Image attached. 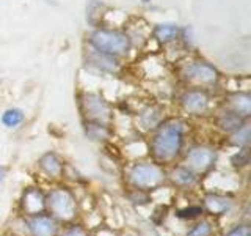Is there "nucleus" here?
<instances>
[{"label": "nucleus", "instance_id": "nucleus-9", "mask_svg": "<svg viewBox=\"0 0 251 236\" xmlns=\"http://www.w3.org/2000/svg\"><path fill=\"white\" fill-rule=\"evenodd\" d=\"M21 211L24 216H33L46 211V194L38 187H27L21 199Z\"/></svg>", "mask_w": 251, "mask_h": 236}, {"label": "nucleus", "instance_id": "nucleus-27", "mask_svg": "<svg viewBox=\"0 0 251 236\" xmlns=\"http://www.w3.org/2000/svg\"><path fill=\"white\" fill-rule=\"evenodd\" d=\"M3 178H5V169L2 167V165H0V183L3 181Z\"/></svg>", "mask_w": 251, "mask_h": 236}, {"label": "nucleus", "instance_id": "nucleus-2", "mask_svg": "<svg viewBox=\"0 0 251 236\" xmlns=\"http://www.w3.org/2000/svg\"><path fill=\"white\" fill-rule=\"evenodd\" d=\"M46 212L60 224H71L78 216V202L75 194L68 187H53L46 192Z\"/></svg>", "mask_w": 251, "mask_h": 236}, {"label": "nucleus", "instance_id": "nucleus-11", "mask_svg": "<svg viewBox=\"0 0 251 236\" xmlns=\"http://www.w3.org/2000/svg\"><path fill=\"white\" fill-rule=\"evenodd\" d=\"M38 167L47 178H50V179L61 178L63 172H65V164H63V161L60 159V157L52 151H47L39 157Z\"/></svg>", "mask_w": 251, "mask_h": 236}, {"label": "nucleus", "instance_id": "nucleus-4", "mask_svg": "<svg viewBox=\"0 0 251 236\" xmlns=\"http://www.w3.org/2000/svg\"><path fill=\"white\" fill-rule=\"evenodd\" d=\"M90 43L99 52L107 55H124L130 49V39L127 35L116 30H98L91 35Z\"/></svg>", "mask_w": 251, "mask_h": 236}, {"label": "nucleus", "instance_id": "nucleus-26", "mask_svg": "<svg viewBox=\"0 0 251 236\" xmlns=\"http://www.w3.org/2000/svg\"><path fill=\"white\" fill-rule=\"evenodd\" d=\"M202 208L201 206H195V208H190V209H180V211H177V217H180V219H193V217H198L200 214H202Z\"/></svg>", "mask_w": 251, "mask_h": 236}, {"label": "nucleus", "instance_id": "nucleus-21", "mask_svg": "<svg viewBox=\"0 0 251 236\" xmlns=\"http://www.w3.org/2000/svg\"><path fill=\"white\" fill-rule=\"evenodd\" d=\"M159 121H160V114L157 112L154 107L146 109L145 112L141 114V117H140V123H141V126H143L145 129L155 128V126L159 124Z\"/></svg>", "mask_w": 251, "mask_h": 236}, {"label": "nucleus", "instance_id": "nucleus-5", "mask_svg": "<svg viewBox=\"0 0 251 236\" xmlns=\"http://www.w3.org/2000/svg\"><path fill=\"white\" fill-rule=\"evenodd\" d=\"M215 164H217V151L214 148L206 145H198L188 149L184 162V165H187L198 177L209 173L215 167Z\"/></svg>", "mask_w": 251, "mask_h": 236}, {"label": "nucleus", "instance_id": "nucleus-10", "mask_svg": "<svg viewBox=\"0 0 251 236\" xmlns=\"http://www.w3.org/2000/svg\"><path fill=\"white\" fill-rule=\"evenodd\" d=\"M198 178L200 177L188 169L187 165H177V167H173L170 173H167V179L170 183L177 189H182V191L192 189L198 183Z\"/></svg>", "mask_w": 251, "mask_h": 236}, {"label": "nucleus", "instance_id": "nucleus-25", "mask_svg": "<svg viewBox=\"0 0 251 236\" xmlns=\"http://www.w3.org/2000/svg\"><path fill=\"white\" fill-rule=\"evenodd\" d=\"M223 236H251V228L248 224H237L229 232H226Z\"/></svg>", "mask_w": 251, "mask_h": 236}, {"label": "nucleus", "instance_id": "nucleus-1", "mask_svg": "<svg viewBox=\"0 0 251 236\" xmlns=\"http://www.w3.org/2000/svg\"><path fill=\"white\" fill-rule=\"evenodd\" d=\"M185 126L179 120L160 124L151 139V156L157 164H170L182 151Z\"/></svg>", "mask_w": 251, "mask_h": 236}, {"label": "nucleus", "instance_id": "nucleus-13", "mask_svg": "<svg viewBox=\"0 0 251 236\" xmlns=\"http://www.w3.org/2000/svg\"><path fill=\"white\" fill-rule=\"evenodd\" d=\"M182 107H184V110H187L188 114L201 115V114H204L207 110L209 99H207L206 93H204V91L193 90V91H188V93L184 94Z\"/></svg>", "mask_w": 251, "mask_h": 236}, {"label": "nucleus", "instance_id": "nucleus-6", "mask_svg": "<svg viewBox=\"0 0 251 236\" xmlns=\"http://www.w3.org/2000/svg\"><path fill=\"white\" fill-rule=\"evenodd\" d=\"M24 224L30 236H58L61 232V224L46 211L33 216H25Z\"/></svg>", "mask_w": 251, "mask_h": 236}, {"label": "nucleus", "instance_id": "nucleus-8", "mask_svg": "<svg viewBox=\"0 0 251 236\" xmlns=\"http://www.w3.org/2000/svg\"><path fill=\"white\" fill-rule=\"evenodd\" d=\"M234 202L229 197L218 192H207L202 197V211L212 217H222L231 212Z\"/></svg>", "mask_w": 251, "mask_h": 236}, {"label": "nucleus", "instance_id": "nucleus-18", "mask_svg": "<svg viewBox=\"0 0 251 236\" xmlns=\"http://www.w3.org/2000/svg\"><path fill=\"white\" fill-rule=\"evenodd\" d=\"M231 144L243 148V147H248L250 144V124L243 123L237 131H234L231 134Z\"/></svg>", "mask_w": 251, "mask_h": 236}, {"label": "nucleus", "instance_id": "nucleus-22", "mask_svg": "<svg viewBox=\"0 0 251 236\" xmlns=\"http://www.w3.org/2000/svg\"><path fill=\"white\" fill-rule=\"evenodd\" d=\"M22 121H24V114L19 109H8L2 115V123L6 128H16Z\"/></svg>", "mask_w": 251, "mask_h": 236}, {"label": "nucleus", "instance_id": "nucleus-7", "mask_svg": "<svg viewBox=\"0 0 251 236\" xmlns=\"http://www.w3.org/2000/svg\"><path fill=\"white\" fill-rule=\"evenodd\" d=\"M82 104L83 112L90 121L105 124L110 120V107L99 94H85Z\"/></svg>", "mask_w": 251, "mask_h": 236}, {"label": "nucleus", "instance_id": "nucleus-15", "mask_svg": "<svg viewBox=\"0 0 251 236\" xmlns=\"http://www.w3.org/2000/svg\"><path fill=\"white\" fill-rule=\"evenodd\" d=\"M243 120H245V118H242L240 115H237V114L231 110V112H223L222 115H220V118H218V126L223 131L232 134L234 131H237L240 126L245 123Z\"/></svg>", "mask_w": 251, "mask_h": 236}, {"label": "nucleus", "instance_id": "nucleus-3", "mask_svg": "<svg viewBox=\"0 0 251 236\" xmlns=\"http://www.w3.org/2000/svg\"><path fill=\"white\" fill-rule=\"evenodd\" d=\"M167 181V172L157 162H137L127 172V183L132 189L151 192Z\"/></svg>", "mask_w": 251, "mask_h": 236}, {"label": "nucleus", "instance_id": "nucleus-20", "mask_svg": "<svg viewBox=\"0 0 251 236\" xmlns=\"http://www.w3.org/2000/svg\"><path fill=\"white\" fill-rule=\"evenodd\" d=\"M86 136H88L91 140H104L108 136L107 126L102 123H96V121H90L86 124Z\"/></svg>", "mask_w": 251, "mask_h": 236}, {"label": "nucleus", "instance_id": "nucleus-28", "mask_svg": "<svg viewBox=\"0 0 251 236\" xmlns=\"http://www.w3.org/2000/svg\"><path fill=\"white\" fill-rule=\"evenodd\" d=\"M143 2H149V0H143Z\"/></svg>", "mask_w": 251, "mask_h": 236}, {"label": "nucleus", "instance_id": "nucleus-14", "mask_svg": "<svg viewBox=\"0 0 251 236\" xmlns=\"http://www.w3.org/2000/svg\"><path fill=\"white\" fill-rule=\"evenodd\" d=\"M231 106L232 112L240 115L242 118H248L251 114V98L247 93H237L231 96Z\"/></svg>", "mask_w": 251, "mask_h": 236}, {"label": "nucleus", "instance_id": "nucleus-19", "mask_svg": "<svg viewBox=\"0 0 251 236\" xmlns=\"http://www.w3.org/2000/svg\"><path fill=\"white\" fill-rule=\"evenodd\" d=\"M212 235H214V224L210 220H200V222H196L185 233V236H212Z\"/></svg>", "mask_w": 251, "mask_h": 236}, {"label": "nucleus", "instance_id": "nucleus-17", "mask_svg": "<svg viewBox=\"0 0 251 236\" xmlns=\"http://www.w3.org/2000/svg\"><path fill=\"white\" fill-rule=\"evenodd\" d=\"M155 38L162 43H170L173 39H176L179 29L176 26H171V24H163V26H159L155 29Z\"/></svg>", "mask_w": 251, "mask_h": 236}, {"label": "nucleus", "instance_id": "nucleus-12", "mask_svg": "<svg viewBox=\"0 0 251 236\" xmlns=\"http://www.w3.org/2000/svg\"><path fill=\"white\" fill-rule=\"evenodd\" d=\"M187 77L193 82L210 85L217 82L218 73L215 68H212L207 63H193V65H190L187 69Z\"/></svg>", "mask_w": 251, "mask_h": 236}, {"label": "nucleus", "instance_id": "nucleus-24", "mask_svg": "<svg viewBox=\"0 0 251 236\" xmlns=\"http://www.w3.org/2000/svg\"><path fill=\"white\" fill-rule=\"evenodd\" d=\"M58 236H93L86 228H83L82 225H77L71 222L69 227H66L65 230L60 232Z\"/></svg>", "mask_w": 251, "mask_h": 236}, {"label": "nucleus", "instance_id": "nucleus-23", "mask_svg": "<svg viewBox=\"0 0 251 236\" xmlns=\"http://www.w3.org/2000/svg\"><path fill=\"white\" fill-rule=\"evenodd\" d=\"M248 162H250V151H248V147L240 148V151H239V153H235V154L231 157V164H232V167H235V169L247 167Z\"/></svg>", "mask_w": 251, "mask_h": 236}, {"label": "nucleus", "instance_id": "nucleus-16", "mask_svg": "<svg viewBox=\"0 0 251 236\" xmlns=\"http://www.w3.org/2000/svg\"><path fill=\"white\" fill-rule=\"evenodd\" d=\"M90 60H91L93 65H96L100 69H107V71H115L118 66L112 55H107V54L99 52V51H94L90 55Z\"/></svg>", "mask_w": 251, "mask_h": 236}]
</instances>
